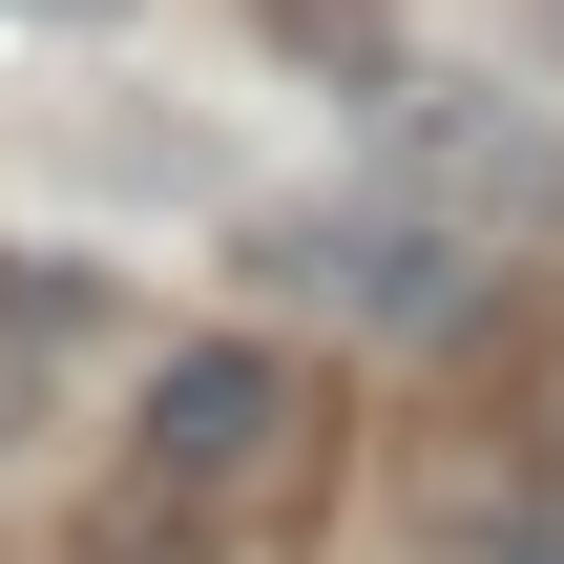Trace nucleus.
I'll return each mask as SVG.
<instances>
[{"instance_id": "obj_1", "label": "nucleus", "mask_w": 564, "mask_h": 564, "mask_svg": "<svg viewBox=\"0 0 564 564\" xmlns=\"http://www.w3.org/2000/svg\"><path fill=\"white\" fill-rule=\"evenodd\" d=\"M230 272H251L272 314H335V335H398V356L481 335V293H502V251H481L460 209H419L398 167H377V188H272V209L230 230Z\"/></svg>"}, {"instance_id": "obj_2", "label": "nucleus", "mask_w": 564, "mask_h": 564, "mask_svg": "<svg viewBox=\"0 0 564 564\" xmlns=\"http://www.w3.org/2000/svg\"><path fill=\"white\" fill-rule=\"evenodd\" d=\"M356 126H377V167L419 188V209H460L481 251H564V126L523 84H440V63H377L356 84Z\"/></svg>"}, {"instance_id": "obj_3", "label": "nucleus", "mask_w": 564, "mask_h": 564, "mask_svg": "<svg viewBox=\"0 0 564 564\" xmlns=\"http://www.w3.org/2000/svg\"><path fill=\"white\" fill-rule=\"evenodd\" d=\"M272 440H293V377H272L251 335H209V356H167V377H147V481H167V502H209V523H230V502L272 481Z\"/></svg>"}, {"instance_id": "obj_4", "label": "nucleus", "mask_w": 564, "mask_h": 564, "mask_svg": "<svg viewBox=\"0 0 564 564\" xmlns=\"http://www.w3.org/2000/svg\"><path fill=\"white\" fill-rule=\"evenodd\" d=\"M251 21H272L293 63H335V84H377V63H398V21H377V0H251Z\"/></svg>"}, {"instance_id": "obj_5", "label": "nucleus", "mask_w": 564, "mask_h": 564, "mask_svg": "<svg viewBox=\"0 0 564 564\" xmlns=\"http://www.w3.org/2000/svg\"><path fill=\"white\" fill-rule=\"evenodd\" d=\"M0 21H126V0H0Z\"/></svg>"}, {"instance_id": "obj_6", "label": "nucleus", "mask_w": 564, "mask_h": 564, "mask_svg": "<svg viewBox=\"0 0 564 564\" xmlns=\"http://www.w3.org/2000/svg\"><path fill=\"white\" fill-rule=\"evenodd\" d=\"M502 564H564V523H523V544H502Z\"/></svg>"}]
</instances>
